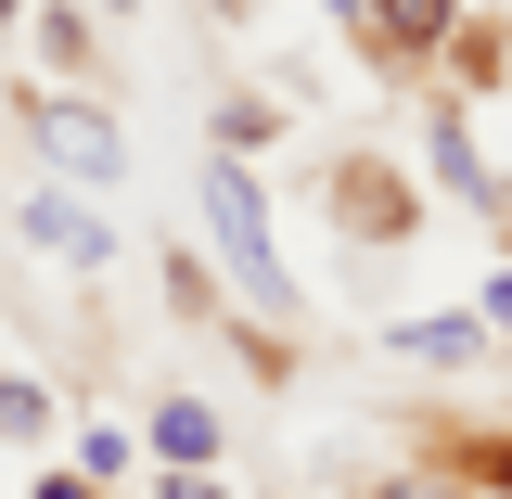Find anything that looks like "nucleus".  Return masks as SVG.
<instances>
[{
  "instance_id": "nucleus-11",
  "label": "nucleus",
  "mask_w": 512,
  "mask_h": 499,
  "mask_svg": "<svg viewBox=\"0 0 512 499\" xmlns=\"http://www.w3.org/2000/svg\"><path fill=\"white\" fill-rule=\"evenodd\" d=\"M154 499H231V487H218L205 461H167V474H154Z\"/></svg>"
},
{
  "instance_id": "nucleus-6",
  "label": "nucleus",
  "mask_w": 512,
  "mask_h": 499,
  "mask_svg": "<svg viewBox=\"0 0 512 499\" xmlns=\"http://www.w3.org/2000/svg\"><path fill=\"white\" fill-rule=\"evenodd\" d=\"M141 448H154V461H218V448H231V423H218V397L167 384V397L141 410Z\"/></svg>"
},
{
  "instance_id": "nucleus-9",
  "label": "nucleus",
  "mask_w": 512,
  "mask_h": 499,
  "mask_svg": "<svg viewBox=\"0 0 512 499\" xmlns=\"http://www.w3.org/2000/svg\"><path fill=\"white\" fill-rule=\"evenodd\" d=\"M205 128H218V154H256V141H269L282 116H269L256 90H218V116H205Z\"/></svg>"
},
{
  "instance_id": "nucleus-7",
  "label": "nucleus",
  "mask_w": 512,
  "mask_h": 499,
  "mask_svg": "<svg viewBox=\"0 0 512 499\" xmlns=\"http://www.w3.org/2000/svg\"><path fill=\"white\" fill-rule=\"evenodd\" d=\"M384 346H397V359H423V372H487V346H500V333H487V308H448V320H397Z\"/></svg>"
},
{
  "instance_id": "nucleus-14",
  "label": "nucleus",
  "mask_w": 512,
  "mask_h": 499,
  "mask_svg": "<svg viewBox=\"0 0 512 499\" xmlns=\"http://www.w3.org/2000/svg\"><path fill=\"white\" fill-rule=\"evenodd\" d=\"M487 333H512V269H500V282H487Z\"/></svg>"
},
{
  "instance_id": "nucleus-5",
  "label": "nucleus",
  "mask_w": 512,
  "mask_h": 499,
  "mask_svg": "<svg viewBox=\"0 0 512 499\" xmlns=\"http://www.w3.org/2000/svg\"><path fill=\"white\" fill-rule=\"evenodd\" d=\"M26 52L64 64V90H90L103 77V13L90 0H26Z\"/></svg>"
},
{
  "instance_id": "nucleus-13",
  "label": "nucleus",
  "mask_w": 512,
  "mask_h": 499,
  "mask_svg": "<svg viewBox=\"0 0 512 499\" xmlns=\"http://www.w3.org/2000/svg\"><path fill=\"white\" fill-rule=\"evenodd\" d=\"M26 499H103V487H90V474L64 461V474H39V487H26Z\"/></svg>"
},
{
  "instance_id": "nucleus-8",
  "label": "nucleus",
  "mask_w": 512,
  "mask_h": 499,
  "mask_svg": "<svg viewBox=\"0 0 512 499\" xmlns=\"http://www.w3.org/2000/svg\"><path fill=\"white\" fill-rule=\"evenodd\" d=\"M52 423H64L52 372H0V448H52Z\"/></svg>"
},
{
  "instance_id": "nucleus-1",
  "label": "nucleus",
  "mask_w": 512,
  "mask_h": 499,
  "mask_svg": "<svg viewBox=\"0 0 512 499\" xmlns=\"http://www.w3.org/2000/svg\"><path fill=\"white\" fill-rule=\"evenodd\" d=\"M192 205H205L218 269L244 282V308H256V320H295V308H308V295H295V269H282V244H269V192H256L244 154H205V167H192Z\"/></svg>"
},
{
  "instance_id": "nucleus-16",
  "label": "nucleus",
  "mask_w": 512,
  "mask_h": 499,
  "mask_svg": "<svg viewBox=\"0 0 512 499\" xmlns=\"http://www.w3.org/2000/svg\"><path fill=\"white\" fill-rule=\"evenodd\" d=\"M205 13H218V26H231V13H256V0H205Z\"/></svg>"
},
{
  "instance_id": "nucleus-2",
  "label": "nucleus",
  "mask_w": 512,
  "mask_h": 499,
  "mask_svg": "<svg viewBox=\"0 0 512 499\" xmlns=\"http://www.w3.org/2000/svg\"><path fill=\"white\" fill-rule=\"evenodd\" d=\"M13 116H26V154H39L64 192H116V180H128V116L103 103V90L26 77V90H13Z\"/></svg>"
},
{
  "instance_id": "nucleus-17",
  "label": "nucleus",
  "mask_w": 512,
  "mask_h": 499,
  "mask_svg": "<svg viewBox=\"0 0 512 499\" xmlns=\"http://www.w3.org/2000/svg\"><path fill=\"white\" fill-rule=\"evenodd\" d=\"M0 26H26V0H0Z\"/></svg>"
},
{
  "instance_id": "nucleus-3",
  "label": "nucleus",
  "mask_w": 512,
  "mask_h": 499,
  "mask_svg": "<svg viewBox=\"0 0 512 499\" xmlns=\"http://www.w3.org/2000/svg\"><path fill=\"white\" fill-rule=\"evenodd\" d=\"M13 244L39 256L52 282H103V269H116V218H103L90 192H64V180H26L13 192Z\"/></svg>"
},
{
  "instance_id": "nucleus-10",
  "label": "nucleus",
  "mask_w": 512,
  "mask_h": 499,
  "mask_svg": "<svg viewBox=\"0 0 512 499\" xmlns=\"http://www.w3.org/2000/svg\"><path fill=\"white\" fill-rule=\"evenodd\" d=\"M77 474H90V487H116V474H128V436H116V423H90V436H77Z\"/></svg>"
},
{
  "instance_id": "nucleus-4",
  "label": "nucleus",
  "mask_w": 512,
  "mask_h": 499,
  "mask_svg": "<svg viewBox=\"0 0 512 499\" xmlns=\"http://www.w3.org/2000/svg\"><path fill=\"white\" fill-rule=\"evenodd\" d=\"M346 13H359V39L397 52V64H436L448 39H461V0H346Z\"/></svg>"
},
{
  "instance_id": "nucleus-12",
  "label": "nucleus",
  "mask_w": 512,
  "mask_h": 499,
  "mask_svg": "<svg viewBox=\"0 0 512 499\" xmlns=\"http://www.w3.org/2000/svg\"><path fill=\"white\" fill-rule=\"evenodd\" d=\"M372 499H474V487H461V474H384Z\"/></svg>"
},
{
  "instance_id": "nucleus-15",
  "label": "nucleus",
  "mask_w": 512,
  "mask_h": 499,
  "mask_svg": "<svg viewBox=\"0 0 512 499\" xmlns=\"http://www.w3.org/2000/svg\"><path fill=\"white\" fill-rule=\"evenodd\" d=\"M90 13H103V26H128V13H141V0H90Z\"/></svg>"
}]
</instances>
